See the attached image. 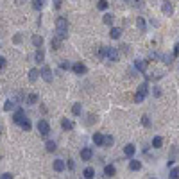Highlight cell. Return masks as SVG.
Instances as JSON below:
<instances>
[{
  "instance_id": "obj_1",
  "label": "cell",
  "mask_w": 179,
  "mask_h": 179,
  "mask_svg": "<svg viewBox=\"0 0 179 179\" xmlns=\"http://www.w3.org/2000/svg\"><path fill=\"white\" fill-rule=\"evenodd\" d=\"M56 31H57V36L64 40L66 36H68V20L64 18V16H59L57 20H56Z\"/></svg>"
},
{
  "instance_id": "obj_2",
  "label": "cell",
  "mask_w": 179,
  "mask_h": 179,
  "mask_svg": "<svg viewBox=\"0 0 179 179\" xmlns=\"http://www.w3.org/2000/svg\"><path fill=\"white\" fill-rule=\"evenodd\" d=\"M147 93H149V84H147V83H142V84H140V88L136 90V93H134V102H136V104H140V102H142V100L147 97Z\"/></svg>"
},
{
  "instance_id": "obj_3",
  "label": "cell",
  "mask_w": 179,
  "mask_h": 179,
  "mask_svg": "<svg viewBox=\"0 0 179 179\" xmlns=\"http://www.w3.org/2000/svg\"><path fill=\"white\" fill-rule=\"evenodd\" d=\"M106 57L109 59V61H118V50H116L115 47H106V54H104Z\"/></svg>"
},
{
  "instance_id": "obj_4",
  "label": "cell",
  "mask_w": 179,
  "mask_h": 179,
  "mask_svg": "<svg viewBox=\"0 0 179 179\" xmlns=\"http://www.w3.org/2000/svg\"><path fill=\"white\" fill-rule=\"evenodd\" d=\"M38 133H40L41 136H47V134L50 133V126H49L47 120H40V122H38Z\"/></svg>"
},
{
  "instance_id": "obj_5",
  "label": "cell",
  "mask_w": 179,
  "mask_h": 179,
  "mask_svg": "<svg viewBox=\"0 0 179 179\" xmlns=\"http://www.w3.org/2000/svg\"><path fill=\"white\" fill-rule=\"evenodd\" d=\"M40 75H41L43 77V81H45V83H52V70H50V68H49V66H43L41 70H40Z\"/></svg>"
},
{
  "instance_id": "obj_6",
  "label": "cell",
  "mask_w": 179,
  "mask_h": 179,
  "mask_svg": "<svg viewBox=\"0 0 179 179\" xmlns=\"http://www.w3.org/2000/svg\"><path fill=\"white\" fill-rule=\"evenodd\" d=\"M72 70H74L77 75H83V74H86V72H88L86 64H83V63H75L74 66H72Z\"/></svg>"
},
{
  "instance_id": "obj_7",
  "label": "cell",
  "mask_w": 179,
  "mask_h": 179,
  "mask_svg": "<svg viewBox=\"0 0 179 179\" xmlns=\"http://www.w3.org/2000/svg\"><path fill=\"white\" fill-rule=\"evenodd\" d=\"M161 11H163V14L170 16V14L174 13V7H172V4H170L169 0H165V2H163V6H161Z\"/></svg>"
},
{
  "instance_id": "obj_8",
  "label": "cell",
  "mask_w": 179,
  "mask_h": 179,
  "mask_svg": "<svg viewBox=\"0 0 179 179\" xmlns=\"http://www.w3.org/2000/svg\"><path fill=\"white\" fill-rule=\"evenodd\" d=\"M134 152H136V147H134L133 143H127L126 147H124V154H126L127 158H133V156H134Z\"/></svg>"
},
{
  "instance_id": "obj_9",
  "label": "cell",
  "mask_w": 179,
  "mask_h": 179,
  "mask_svg": "<svg viewBox=\"0 0 179 179\" xmlns=\"http://www.w3.org/2000/svg\"><path fill=\"white\" fill-rule=\"evenodd\" d=\"M81 158H83V161H90V159L93 158V150H91V149H83V150H81Z\"/></svg>"
},
{
  "instance_id": "obj_10",
  "label": "cell",
  "mask_w": 179,
  "mask_h": 179,
  "mask_svg": "<svg viewBox=\"0 0 179 179\" xmlns=\"http://www.w3.org/2000/svg\"><path fill=\"white\" fill-rule=\"evenodd\" d=\"M109 36H111V40H118V38L122 36V29H120V27H111Z\"/></svg>"
},
{
  "instance_id": "obj_11",
  "label": "cell",
  "mask_w": 179,
  "mask_h": 179,
  "mask_svg": "<svg viewBox=\"0 0 179 179\" xmlns=\"http://www.w3.org/2000/svg\"><path fill=\"white\" fill-rule=\"evenodd\" d=\"M23 118H25V115H23V109H18V111L13 115V122H14V124H20Z\"/></svg>"
},
{
  "instance_id": "obj_12",
  "label": "cell",
  "mask_w": 179,
  "mask_h": 179,
  "mask_svg": "<svg viewBox=\"0 0 179 179\" xmlns=\"http://www.w3.org/2000/svg\"><path fill=\"white\" fill-rule=\"evenodd\" d=\"M64 167H66V165H64L63 159H56V161H54V170H56V172H63Z\"/></svg>"
},
{
  "instance_id": "obj_13",
  "label": "cell",
  "mask_w": 179,
  "mask_h": 179,
  "mask_svg": "<svg viewBox=\"0 0 179 179\" xmlns=\"http://www.w3.org/2000/svg\"><path fill=\"white\" fill-rule=\"evenodd\" d=\"M104 174H106V177H113V176L116 174L115 167H113V165H106L104 167Z\"/></svg>"
},
{
  "instance_id": "obj_14",
  "label": "cell",
  "mask_w": 179,
  "mask_h": 179,
  "mask_svg": "<svg viewBox=\"0 0 179 179\" xmlns=\"http://www.w3.org/2000/svg\"><path fill=\"white\" fill-rule=\"evenodd\" d=\"M38 77H40V70L32 68L31 72H29V81H31V83H36V81H38Z\"/></svg>"
},
{
  "instance_id": "obj_15",
  "label": "cell",
  "mask_w": 179,
  "mask_h": 179,
  "mask_svg": "<svg viewBox=\"0 0 179 179\" xmlns=\"http://www.w3.org/2000/svg\"><path fill=\"white\" fill-rule=\"evenodd\" d=\"M134 66H136L140 72H145V70H147V61H143V59H138L136 63H134Z\"/></svg>"
},
{
  "instance_id": "obj_16",
  "label": "cell",
  "mask_w": 179,
  "mask_h": 179,
  "mask_svg": "<svg viewBox=\"0 0 179 179\" xmlns=\"http://www.w3.org/2000/svg\"><path fill=\"white\" fill-rule=\"evenodd\" d=\"M61 41H63V40H61L59 36H56V38H52V41H50V45H52V50H57V49L61 47Z\"/></svg>"
},
{
  "instance_id": "obj_17",
  "label": "cell",
  "mask_w": 179,
  "mask_h": 179,
  "mask_svg": "<svg viewBox=\"0 0 179 179\" xmlns=\"http://www.w3.org/2000/svg\"><path fill=\"white\" fill-rule=\"evenodd\" d=\"M61 127H63L64 131H72V129H74V124H72L70 120H66V118H63V120H61Z\"/></svg>"
},
{
  "instance_id": "obj_18",
  "label": "cell",
  "mask_w": 179,
  "mask_h": 179,
  "mask_svg": "<svg viewBox=\"0 0 179 179\" xmlns=\"http://www.w3.org/2000/svg\"><path fill=\"white\" fill-rule=\"evenodd\" d=\"M102 142H104V134L95 133V134H93V143H95V145H102Z\"/></svg>"
},
{
  "instance_id": "obj_19",
  "label": "cell",
  "mask_w": 179,
  "mask_h": 179,
  "mask_svg": "<svg viewBox=\"0 0 179 179\" xmlns=\"http://www.w3.org/2000/svg\"><path fill=\"white\" fill-rule=\"evenodd\" d=\"M161 145H163V138L161 136H154L152 138V147L154 149H159Z\"/></svg>"
},
{
  "instance_id": "obj_20",
  "label": "cell",
  "mask_w": 179,
  "mask_h": 179,
  "mask_svg": "<svg viewBox=\"0 0 179 179\" xmlns=\"http://www.w3.org/2000/svg\"><path fill=\"white\" fill-rule=\"evenodd\" d=\"M129 169H131V170H140V169H142V163H140L138 159H131V163H129Z\"/></svg>"
},
{
  "instance_id": "obj_21",
  "label": "cell",
  "mask_w": 179,
  "mask_h": 179,
  "mask_svg": "<svg viewBox=\"0 0 179 179\" xmlns=\"http://www.w3.org/2000/svg\"><path fill=\"white\" fill-rule=\"evenodd\" d=\"M83 176H84L86 179H91V177H95V170L91 169V167H88V169H84V172H83Z\"/></svg>"
},
{
  "instance_id": "obj_22",
  "label": "cell",
  "mask_w": 179,
  "mask_h": 179,
  "mask_svg": "<svg viewBox=\"0 0 179 179\" xmlns=\"http://www.w3.org/2000/svg\"><path fill=\"white\" fill-rule=\"evenodd\" d=\"M45 147H47V150H49V152H54V150L57 149V145H56V142H52V140H49V142L45 143Z\"/></svg>"
},
{
  "instance_id": "obj_23",
  "label": "cell",
  "mask_w": 179,
  "mask_h": 179,
  "mask_svg": "<svg viewBox=\"0 0 179 179\" xmlns=\"http://www.w3.org/2000/svg\"><path fill=\"white\" fill-rule=\"evenodd\" d=\"M32 43H34V47H38V49H40V47L43 45V38H41V36H32Z\"/></svg>"
},
{
  "instance_id": "obj_24",
  "label": "cell",
  "mask_w": 179,
  "mask_h": 179,
  "mask_svg": "<svg viewBox=\"0 0 179 179\" xmlns=\"http://www.w3.org/2000/svg\"><path fill=\"white\" fill-rule=\"evenodd\" d=\"M34 57H36V61H38V63H43V59H45V54H43L41 49H38V50H36V56H34Z\"/></svg>"
},
{
  "instance_id": "obj_25",
  "label": "cell",
  "mask_w": 179,
  "mask_h": 179,
  "mask_svg": "<svg viewBox=\"0 0 179 179\" xmlns=\"http://www.w3.org/2000/svg\"><path fill=\"white\" fill-rule=\"evenodd\" d=\"M20 126H21V129H23V131H31V122H29L27 118H23V120H21Z\"/></svg>"
},
{
  "instance_id": "obj_26",
  "label": "cell",
  "mask_w": 179,
  "mask_h": 179,
  "mask_svg": "<svg viewBox=\"0 0 179 179\" xmlns=\"http://www.w3.org/2000/svg\"><path fill=\"white\" fill-rule=\"evenodd\" d=\"M113 142H115V140H113V136H104L102 145H104V147H111V145H113Z\"/></svg>"
},
{
  "instance_id": "obj_27",
  "label": "cell",
  "mask_w": 179,
  "mask_h": 179,
  "mask_svg": "<svg viewBox=\"0 0 179 179\" xmlns=\"http://www.w3.org/2000/svg\"><path fill=\"white\" fill-rule=\"evenodd\" d=\"M72 113H74L75 116L81 115V113H83V107H81V104H74V107H72Z\"/></svg>"
},
{
  "instance_id": "obj_28",
  "label": "cell",
  "mask_w": 179,
  "mask_h": 179,
  "mask_svg": "<svg viewBox=\"0 0 179 179\" xmlns=\"http://www.w3.org/2000/svg\"><path fill=\"white\" fill-rule=\"evenodd\" d=\"M97 9L106 11L107 9V2H106V0H99V2H97Z\"/></svg>"
},
{
  "instance_id": "obj_29",
  "label": "cell",
  "mask_w": 179,
  "mask_h": 179,
  "mask_svg": "<svg viewBox=\"0 0 179 179\" xmlns=\"http://www.w3.org/2000/svg\"><path fill=\"white\" fill-rule=\"evenodd\" d=\"M102 21H104L106 25H111L113 23V14H104L102 16Z\"/></svg>"
},
{
  "instance_id": "obj_30",
  "label": "cell",
  "mask_w": 179,
  "mask_h": 179,
  "mask_svg": "<svg viewBox=\"0 0 179 179\" xmlns=\"http://www.w3.org/2000/svg\"><path fill=\"white\" fill-rule=\"evenodd\" d=\"M32 7L36 11H40L43 7V0H32Z\"/></svg>"
},
{
  "instance_id": "obj_31",
  "label": "cell",
  "mask_w": 179,
  "mask_h": 179,
  "mask_svg": "<svg viewBox=\"0 0 179 179\" xmlns=\"http://www.w3.org/2000/svg\"><path fill=\"white\" fill-rule=\"evenodd\" d=\"M136 25H138V29H140L142 32H145V20H143V18H138Z\"/></svg>"
},
{
  "instance_id": "obj_32",
  "label": "cell",
  "mask_w": 179,
  "mask_h": 179,
  "mask_svg": "<svg viewBox=\"0 0 179 179\" xmlns=\"http://www.w3.org/2000/svg\"><path fill=\"white\" fill-rule=\"evenodd\" d=\"M13 107H14V102H13V100H7V102L4 104V111H11Z\"/></svg>"
},
{
  "instance_id": "obj_33",
  "label": "cell",
  "mask_w": 179,
  "mask_h": 179,
  "mask_svg": "<svg viewBox=\"0 0 179 179\" xmlns=\"http://www.w3.org/2000/svg\"><path fill=\"white\" fill-rule=\"evenodd\" d=\"M27 102H29V104H36V102H38V95H29V97H27Z\"/></svg>"
},
{
  "instance_id": "obj_34",
  "label": "cell",
  "mask_w": 179,
  "mask_h": 179,
  "mask_svg": "<svg viewBox=\"0 0 179 179\" xmlns=\"http://www.w3.org/2000/svg\"><path fill=\"white\" fill-rule=\"evenodd\" d=\"M142 124H143L145 127L150 126V118H149V115H143V116H142Z\"/></svg>"
},
{
  "instance_id": "obj_35",
  "label": "cell",
  "mask_w": 179,
  "mask_h": 179,
  "mask_svg": "<svg viewBox=\"0 0 179 179\" xmlns=\"http://www.w3.org/2000/svg\"><path fill=\"white\" fill-rule=\"evenodd\" d=\"M169 176H170L172 179H177V177H179V169H172Z\"/></svg>"
},
{
  "instance_id": "obj_36",
  "label": "cell",
  "mask_w": 179,
  "mask_h": 179,
  "mask_svg": "<svg viewBox=\"0 0 179 179\" xmlns=\"http://www.w3.org/2000/svg\"><path fill=\"white\" fill-rule=\"evenodd\" d=\"M59 66H61V70H68V68H72V64L68 63V61H63Z\"/></svg>"
},
{
  "instance_id": "obj_37",
  "label": "cell",
  "mask_w": 179,
  "mask_h": 179,
  "mask_svg": "<svg viewBox=\"0 0 179 179\" xmlns=\"http://www.w3.org/2000/svg\"><path fill=\"white\" fill-rule=\"evenodd\" d=\"M104 54H106V47H100V49L97 50V56H99V57H104Z\"/></svg>"
},
{
  "instance_id": "obj_38",
  "label": "cell",
  "mask_w": 179,
  "mask_h": 179,
  "mask_svg": "<svg viewBox=\"0 0 179 179\" xmlns=\"http://www.w3.org/2000/svg\"><path fill=\"white\" fill-rule=\"evenodd\" d=\"M179 56V43H176L174 45V57H177Z\"/></svg>"
},
{
  "instance_id": "obj_39",
  "label": "cell",
  "mask_w": 179,
  "mask_h": 179,
  "mask_svg": "<svg viewBox=\"0 0 179 179\" xmlns=\"http://www.w3.org/2000/svg\"><path fill=\"white\" fill-rule=\"evenodd\" d=\"M61 7V0H54V9H59Z\"/></svg>"
},
{
  "instance_id": "obj_40",
  "label": "cell",
  "mask_w": 179,
  "mask_h": 179,
  "mask_svg": "<svg viewBox=\"0 0 179 179\" xmlns=\"http://www.w3.org/2000/svg\"><path fill=\"white\" fill-rule=\"evenodd\" d=\"M0 177H2V179H11V177H13V176H11L9 172H6V174H2Z\"/></svg>"
},
{
  "instance_id": "obj_41",
  "label": "cell",
  "mask_w": 179,
  "mask_h": 179,
  "mask_svg": "<svg viewBox=\"0 0 179 179\" xmlns=\"http://www.w3.org/2000/svg\"><path fill=\"white\" fill-rule=\"evenodd\" d=\"M21 41V34H16L14 36V43H20Z\"/></svg>"
},
{
  "instance_id": "obj_42",
  "label": "cell",
  "mask_w": 179,
  "mask_h": 179,
  "mask_svg": "<svg viewBox=\"0 0 179 179\" xmlns=\"http://www.w3.org/2000/svg\"><path fill=\"white\" fill-rule=\"evenodd\" d=\"M4 66H6V59L0 56V68H4Z\"/></svg>"
},
{
  "instance_id": "obj_43",
  "label": "cell",
  "mask_w": 179,
  "mask_h": 179,
  "mask_svg": "<svg viewBox=\"0 0 179 179\" xmlns=\"http://www.w3.org/2000/svg\"><path fill=\"white\" fill-rule=\"evenodd\" d=\"M154 95H156V97H159V95H161V91H159V88H154Z\"/></svg>"
},
{
  "instance_id": "obj_44",
  "label": "cell",
  "mask_w": 179,
  "mask_h": 179,
  "mask_svg": "<svg viewBox=\"0 0 179 179\" xmlns=\"http://www.w3.org/2000/svg\"><path fill=\"white\" fill-rule=\"evenodd\" d=\"M122 52H129V47L127 45H122Z\"/></svg>"
}]
</instances>
